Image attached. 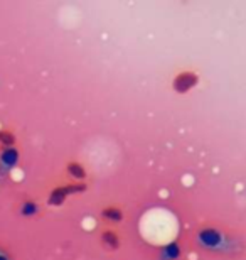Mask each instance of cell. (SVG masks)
Masks as SVG:
<instances>
[{"instance_id": "6da1fadb", "label": "cell", "mask_w": 246, "mask_h": 260, "mask_svg": "<svg viewBox=\"0 0 246 260\" xmlns=\"http://www.w3.org/2000/svg\"><path fill=\"white\" fill-rule=\"evenodd\" d=\"M88 189L86 183H67V184H61L56 186V188L51 189L49 198H48V205L49 206H61L62 203L66 201L67 196L76 194V193H85Z\"/></svg>"}, {"instance_id": "7a4b0ae2", "label": "cell", "mask_w": 246, "mask_h": 260, "mask_svg": "<svg viewBox=\"0 0 246 260\" xmlns=\"http://www.w3.org/2000/svg\"><path fill=\"white\" fill-rule=\"evenodd\" d=\"M197 83H199L197 73L186 70V71L177 73V75L174 76V80H172V88H174L175 93H181V95H184V93L191 91L192 88L197 86Z\"/></svg>"}, {"instance_id": "3957f363", "label": "cell", "mask_w": 246, "mask_h": 260, "mask_svg": "<svg viewBox=\"0 0 246 260\" xmlns=\"http://www.w3.org/2000/svg\"><path fill=\"white\" fill-rule=\"evenodd\" d=\"M66 174L73 183H85L86 178H88V169L83 166L80 160H69L66 164Z\"/></svg>"}, {"instance_id": "277c9868", "label": "cell", "mask_w": 246, "mask_h": 260, "mask_svg": "<svg viewBox=\"0 0 246 260\" xmlns=\"http://www.w3.org/2000/svg\"><path fill=\"white\" fill-rule=\"evenodd\" d=\"M99 243H101V247L107 248V250H117V248H120L122 240H120V235L115 230L104 228V230H101V233H99Z\"/></svg>"}, {"instance_id": "5b68a950", "label": "cell", "mask_w": 246, "mask_h": 260, "mask_svg": "<svg viewBox=\"0 0 246 260\" xmlns=\"http://www.w3.org/2000/svg\"><path fill=\"white\" fill-rule=\"evenodd\" d=\"M99 216H101L103 221L115 225V223H120L123 220V211H122V208H118L115 205H110V206L103 208L101 213H99Z\"/></svg>"}, {"instance_id": "8992f818", "label": "cell", "mask_w": 246, "mask_h": 260, "mask_svg": "<svg viewBox=\"0 0 246 260\" xmlns=\"http://www.w3.org/2000/svg\"><path fill=\"white\" fill-rule=\"evenodd\" d=\"M17 144V135H15L14 130H10L7 127L0 128V150L5 149H12Z\"/></svg>"}]
</instances>
